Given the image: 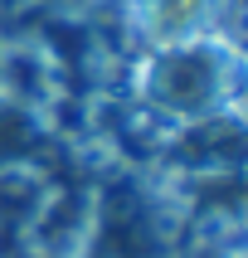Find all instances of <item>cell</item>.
Instances as JSON below:
<instances>
[{
  "label": "cell",
  "mask_w": 248,
  "mask_h": 258,
  "mask_svg": "<svg viewBox=\"0 0 248 258\" xmlns=\"http://www.w3.org/2000/svg\"><path fill=\"white\" fill-rule=\"evenodd\" d=\"M224 93V58L214 44L185 39V44H160V54L146 63V98L180 117L209 112Z\"/></svg>",
  "instance_id": "cell-1"
},
{
  "label": "cell",
  "mask_w": 248,
  "mask_h": 258,
  "mask_svg": "<svg viewBox=\"0 0 248 258\" xmlns=\"http://www.w3.org/2000/svg\"><path fill=\"white\" fill-rule=\"evenodd\" d=\"M136 20L156 44H185L214 15V0H131Z\"/></svg>",
  "instance_id": "cell-2"
}]
</instances>
